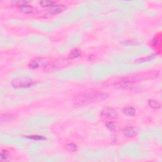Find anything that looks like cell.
<instances>
[{
    "instance_id": "11",
    "label": "cell",
    "mask_w": 162,
    "mask_h": 162,
    "mask_svg": "<svg viewBox=\"0 0 162 162\" xmlns=\"http://www.w3.org/2000/svg\"><path fill=\"white\" fill-rule=\"evenodd\" d=\"M148 105L151 108L153 109H159L161 108V103L157 100L155 99H149Z\"/></svg>"
},
{
    "instance_id": "17",
    "label": "cell",
    "mask_w": 162,
    "mask_h": 162,
    "mask_svg": "<svg viewBox=\"0 0 162 162\" xmlns=\"http://www.w3.org/2000/svg\"><path fill=\"white\" fill-rule=\"evenodd\" d=\"M67 148L68 150L71 152H75L77 151V146L73 143H69L67 145Z\"/></svg>"
},
{
    "instance_id": "15",
    "label": "cell",
    "mask_w": 162,
    "mask_h": 162,
    "mask_svg": "<svg viewBox=\"0 0 162 162\" xmlns=\"http://www.w3.org/2000/svg\"><path fill=\"white\" fill-rule=\"evenodd\" d=\"M10 156L8 155V153L7 151L5 150H2L0 154V160L1 161H6L9 160Z\"/></svg>"
},
{
    "instance_id": "7",
    "label": "cell",
    "mask_w": 162,
    "mask_h": 162,
    "mask_svg": "<svg viewBox=\"0 0 162 162\" xmlns=\"http://www.w3.org/2000/svg\"><path fill=\"white\" fill-rule=\"evenodd\" d=\"M19 10L25 13H32L35 11V8L32 6L27 5V3L22 5L18 7Z\"/></svg>"
},
{
    "instance_id": "9",
    "label": "cell",
    "mask_w": 162,
    "mask_h": 162,
    "mask_svg": "<svg viewBox=\"0 0 162 162\" xmlns=\"http://www.w3.org/2000/svg\"><path fill=\"white\" fill-rule=\"evenodd\" d=\"M0 119L1 122H9L15 119V116L12 114H1Z\"/></svg>"
},
{
    "instance_id": "8",
    "label": "cell",
    "mask_w": 162,
    "mask_h": 162,
    "mask_svg": "<svg viewBox=\"0 0 162 162\" xmlns=\"http://www.w3.org/2000/svg\"><path fill=\"white\" fill-rule=\"evenodd\" d=\"M106 127H107L109 131L112 132L117 131L120 129V126L119 125V123L113 121L108 122L107 123H106Z\"/></svg>"
},
{
    "instance_id": "2",
    "label": "cell",
    "mask_w": 162,
    "mask_h": 162,
    "mask_svg": "<svg viewBox=\"0 0 162 162\" xmlns=\"http://www.w3.org/2000/svg\"><path fill=\"white\" fill-rule=\"evenodd\" d=\"M159 75H160V72L158 70H153V71L139 73L135 75L125 77L122 79V82H123L125 84L134 83V82H139L141 81L154 79L158 77Z\"/></svg>"
},
{
    "instance_id": "14",
    "label": "cell",
    "mask_w": 162,
    "mask_h": 162,
    "mask_svg": "<svg viewBox=\"0 0 162 162\" xmlns=\"http://www.w3.org/2000/svg\"><path fill=\"white\" fill-rule=\"evenodd\" d=\"M39 5L43 7H52L56 5V2L53 1H41L39 2Z\"/></svg>"
},
{
    "instance_id": "5",
    "label": "cell",
    "mask_w": 162,
    "mask_h": 162,
    "mask_svg": "<svg viewBox=\"0 0 162 162\" xmlns=\"http://www.w3.org/2000/svg\"><path fill=\"white\" fill-rule=\"evenodd\" d=\"M122 132L125 136L128 138H134L137 135L136 131H135L134 128L131 126L125 127V128L123 129Z\"/></svg>"
},
{
    "instance_id": "13",
    "label": "cell",
    "mask_w": 162,
    "mask_h": 162,
    "mask_svg": "<svg viewBox=\"0 0 162 162\" xmlns=\"http://www.w3.org/2000/svg\"><path fill=\"white\" fill-rule=\"evenodd\" d=\"M155 57L156 56L154 54L148 55V56H147V57L138 59L137 60H136V62L137 63H144V62H146V61H149L151 60H153V59H154Z\"/></svg>"
},
{
    "instance_id": "12",
    "label": "cell",
    "mask_w": 162,
    "mask_h": 162,
    "mask_svg": "<svg viewBox=\"0 0 162 162\" xmlns=\"http://www.w3.org/2000/svg\"><path fill=\"white\" fill-rule=\"evenodd\" d=\"M81 55V52L79 51V49H73L72 50L70 53H69V58L71 59V60H73V59H75L77 58H78L80 57Z\"/></svg>"
},
{
    "instance_id": "16",
    "label": "cell",
    "mask_w": 162,
    "mask_h": 162,
    "mask_svg": "<svg viewBox=\"0 0 162 162\" xmlns=\"http://www.w3.org/2000/svg\"><path fill=\"white\" fill-rule=\"evenodd\" d=\"M39 64H40V61L38 60L37 59H36V60H32L30 63H29V66L32 69H37V68L39 67Z\"/></svg>"
},
{
    "instance_id": "6",
    "label": "cell",
    "mask_w": 162,
    "mask_h": 162,
    "mask_svg": "<svg viewBox=\"0 0 162 162\" xmlns=\"http://www.w3.org/2000/svg\"><path fill=\"white\" fill-rule=\"evenodd\" d=\"M67 7L63 5H55L49 10V13L51 14H58L66 10Z\"/></svg>"
},
{
    "instance_id": "3",
    "label": "cell",
    "mask_w": 162,
    "mask_h": 162,
    "mask_svg": "<svg viewBox=\"0 0 162 162\" xmlns=\"http://www.w3.org/2000/svg\"><path fill=\"white\" fill-rule=\"evenodd\" d=\"M33 81L28 77H17L13 79L11 82V86L15 89L27 88L33 85Z\"/></svg>"
},
{
    "instance_id": "4",
    "label": "cell",
    "mask_w": 162,
    "mask_h": 162,
    "mask_svg": "<svg viewBox=\"0 0 162 162\" xmlns=\"http://www.w3.org/2000/svg\"><path fill=\"white\" fill-rule=\"evenodd\" d=\"M118 115L117 110L111 108H105L101 111L100 115L103 119H115Z\"/></svg>"
},
{
    "instance_id": "18",
    "label": "cell",
    "mask_w": 162,
    "mask_h": 162,
    "mask_svg": "<svg viewBox=\"0 0 162 162\" xmlns=\"http://www.w3.org/2000/svg\"><path fill=\"white\" fill-rule=\"evenodd\" d=\"M26 138H29V139H33V140H37V141H43L46 140V138L43 136H40V135H29V136H25Z\"/></svg>"
},
{
    "instance_id": "10",
    "label": "cell",
    "mask_w": 162,
    "mask_h": 162,
    "mask_svg": "<svg viewBox=\"0 0 162 162\" xmlns=\"http://www.w3.org/2000/svg\"><path fill=\"white\" fill-rule=\"evenodd\" d=\"M123 113L126 116L128 117H133L135 115L136 111L133 107H126L123 110Z\"/></svg>"
},
{
    "instance_id": "1",
    "label": "cell",
    "mask_w": 162,
    "mask_h": 162,
    "mask_svg": "<svg viewBox=\"0 0 162 162\" xmlns=\"http://www.w3.org/2000/svg\"><path fill=\"white\" fill-rule=\"evenodd\" d=\"M108 97L109 95L108 93L101 91H92L75 96L73 99V103L77 107H81L93 103L103 101Z\"/></svg>"
}]
</instances>
